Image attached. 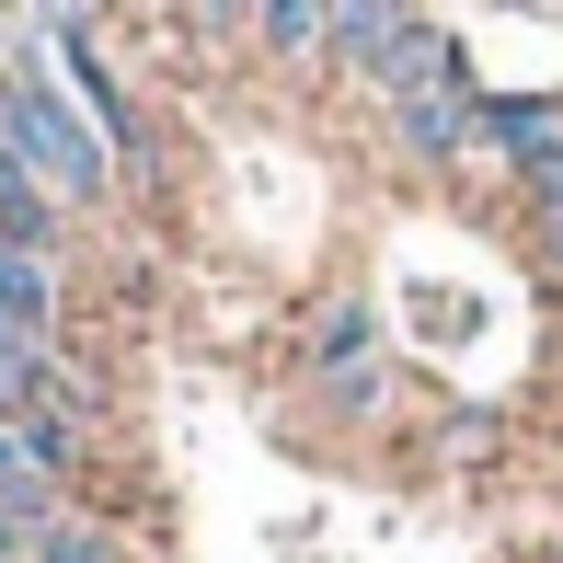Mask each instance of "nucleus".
<instances>
[{
	"instance_id": "0eeeda50",
	"label": "nucleus",
	"mask_w": 563,
	"mask_h": 563,
	"mask_svg": "<svg viewBox=\"0 0 563 563\" xmlns=\"http://www.w3.org/2000/svg\"><path fill=\"white\" fill-rule=\"evenodd\" d=\"M35 563H115V552H104V529H81V518H46V529H35Z\"/></svg>"
},
{
	"instance_id": "6e6552de",
	"label": "nucleus",
	"mask_w": 563,
	"mask_h": 563,
	"mask_svg": "<svg viewBox=\"0 0 563 563\" xmlns=\"http://www.w3.org/2000/svg\"><path fill=\"white\" fill-rule=\"evenodd\" d=\"M541 265L563 276V208H541Z\"/></svg>"
},
{
	"instance_id": "20e7f679",
	"label": "nucleus",
	"mask_w": 563,
	"mask_h": 563,
	"mask_svg": "<svg viewBox=\"0 0 563 563\" xmlns=\"http://www.w3.org/2000/svg\"><path fill=\"white\" fill-rule=\"evenodd\" d=\"M0 253H58V185H35L12 139H0Z\"/></svg>"
},
{
	"instance_id": "f257e3e1",
	"label": "nucleus",
	"mask_w": 563,
	"mask_h": 563,
	"mask_svg": "<svg viewBox=\"0 0 563 563\" xmlns=\"http://www.w3.org/2000/svg\"><path fill=\"white\" fill-rule=\"evenodd\" d=\"M0 139H12V162L35 173V185H58L69 208H104L115 196V139L69 104V81H46V69H0Z\"/></svg>"
},
{
	"instance_id": "423d86ee",
	"label": "nucleus",
	"mask_w": 563,
	"mask_h": 563,
	"mask_svg": "<svg viewBox=\"0 0 563 563\" xmlns=\"http://www.w3.org/2000/svg\"><path fill=\"white\" fill-rule=\"evenodd\" d=\"M253 35H265L276 58H311V46H334V0H265Z\"/></svg>"
},
{
	"instance_id": "f03ea898",
	"label": "nucleus",
	"mask_w": 563,
	"mask_h": 563,
	"mask_svg": "<svg viewBox=\"0 0 563 563\" xmlns=\"http://www.w3.org/2000/svg\"><path fill=\"white\" fill-rule=\"evenodd\" d=\"M483 150H506L518 173L563 162V92H483Z\"/></svg>"
},
{
	"instance_id": "7ed1b4c3",
	"label": "nucleus",
	"mask_w": 563,
	"mask_h": 563,
	"mask_svg": "<svg viewBox=\"0 0 563 563\" xmlns=\"http://www.w3.org/2000/svg\"><path fill=\"white\" fill-rule=\"evenodd\" d=\"M415 23H426V0H334V58L356 69V81H379Z\"/></svg>"
},
{
	"instance_id": "39448f33",
	"label": "nucleus",
	"mask_w": 563,
	"mask_h": 563,
	"mask_svg": "<svg viewBox=\"0 0 563 563\" xmlns=\"http://www.w3.org/2000/svg\"><path fill=\"white\" fill-rule=\"evenodd\" d=\"M0 334H23V345L58 334V265L46 253H0Z\"/></svg>"
}]
</instances>
